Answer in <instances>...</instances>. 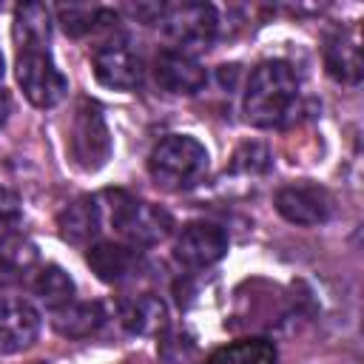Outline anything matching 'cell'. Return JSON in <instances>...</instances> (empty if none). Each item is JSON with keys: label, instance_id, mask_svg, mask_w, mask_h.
<instances>
[{"label": "cell", "instance_id": "ffe728a7", "mask_svg": "<svg viewBox=\"0 0 364 364\" xmlns=\"http://www.w3.org/2000/svg\"><path fill=\"white\" fill-rule=\"evenodd\" d=\"M276 344L267 338H245L228 347H219L205 358V364H276Z\"/></svg>", "mask_w": 364, "mask_h": 364}, {"label": "cell", "instance_id": "8fae6325", "mask_svg": "<svg viewBox=\"0 0 364 364\" xmlns=\"http://www.w3.org/2000/svg\"><path fill=\"white\" fill-rule=\"evenodd\" d=\"M88 267L97 273V279L108 284H122L145 267V256L139 247L125 245V242H97L85 253Z\"/></svg>", "mask_w": 364, "mask_h": 364}, {"label": "cell", "instance_id": "9a60e30c", "mask_svg": "<svg viewBox=\"0 0 364 364\" xmlns=\"http://www.w3.org/2000/svg\"><path fill=\"white\" fill-rule=\"evenodd\" d=\"M324 68L336 82H344V85H355L361 80V46H358V34L353 28L336 31L327 37Z\"/></svg>", "mask_w": 364, "mask_h": 364}, {"label": "cell", "instance_id": "8992f818", "mask_svg": "<svg viewBox=\"0 0 364 364\" xmlns=\"http://www.w3.org/2000/svg\"><path fill=\"white\" fill-rule=\"evenodd\" d=\"M26 100L37 108H54L68 94V80L51 60L48 48H23L14 65Z\"/></svg>", "mask_w": 364, "mask_h": 364}, {"label": "cell", "instance_id": "7402d4cb", "mask_svg": "<svg viewBox=\"0 0 364 364\" xmlns=\"http://www.w3.org/2000/svg\"><path fill=\"white\" fill-rule=\"evenodd\" d=\"M270 156H267V151H264V145H259V142H247V145H242L239 151H236V156H233V168L236 171H264L270 162H267Z\"/></svg>", "mask_w": 364, "mask_h": 364}, {"label": "cell", "instance_id": "44dd1931", "mask_svg": "<svg viewBox=\"0 0 364 364\" xmlns=\"http://www.w3.org/2000/svg\"><path fill=\"white\" fill-rule=\"evenodd\" d=\"M60 23H63V31L71 34V37H82V34H91L97 31L102 23H117V14L105 11V9H97V6H68V9H60Z\"/></svg>", "mask_w": 364, "mask_h": 364}, {"label": "cell", "instance_id": "5bb4252c", "mask_svg": "<svg viewBox=\"0 0 364 364\" xmlns=\"http://www.w3.org/2000/svg\"><path fill=\"white\" fill-rule=\"evenodd\" d=\"M40 264L37 245L23 233H0V287L26 282Z\"/></svg>", "mask_w": 364, "mask_h": 364}, {"label": "cell", "instance_id": "277c9868", "mask_svg": "<svg viewBox=\"0 0 364 364\" xmlns=\"http://www.w3.org/2000/svg\"><path fill=\"white\" fill-rule=\"evenodd\" d=\"M68 156L80 171H100L111 156V131L94 100H80L65 139Z\"/></svg>", "mask_w": 364, "mask_h": 364}, {"label": "cell", "instance_id": "9c48e42d", "mask_svg": "<svg viewBox=\"0 0 364 364\" xmlns=\"http://www.w3.org/2000/svg\"><path fill=\"white\" fill-rule=\"evenodd\" d=\"M91 68H94V77L108 85V88H117V91H134L142 85V60L139 54L128 46V40H108L102 43L94 57H91Z\"/></svg>", "mask_w": 364, "mask_h": 364}, {"label": "cell", "instance_id": "d4e9b609", "mask_svg": "<svg viewBox=\"0 0 364 364\" xmlns=\"http://www.w3.org/2000/svg\"><path fill=\"white\" fill-rule=\"evenodd\" d=\"M0 80H3V54H0Z\"/></svg>", "mask_w": 364, "mask_h": 364}, {"label": "cell", "instance_id": "7a4b0ae2", "mask_svg": "<svg viewBox=\"0 0 364 364\" xmlns=\"http://www.w3.org/2000/svg\"><path fill=\"white\" fill-rule=\"evenodd\" d=\"M105 205H102V216H108L111 228L122 236L125 245L134 247H151L159 245L171 236L173 230V219L168 210H162L159 205L142 202L125 191H108L102 193Z\"/></svg>", "mask_w": 364, "mask_h": 364}, {"label": "cell", "instance_id": "e0dca14e", "mask_svg": "<svg viewBox=\"0 0 364 364\" xmlns=\"http://www.w3.org/2000/svg\"><path fill=\"white\" fill-rule=\"evenodd\" d=\"M108 313L100 301H68L51 310V327L65 338H88L105 324Z\"/></svg>", "mask_w": 364, "mask_h": 364}, {"label": "cell", "instance_id": "3957f363", "mask_svg": "<svg viewBox=\"0 0 364 364\" xmlns=\"http://www.w3.org/2000/svg\"><path fill=\"white\" fill-rule=\"evenodd\" d=\"M208 171V148L188 134H171L148 154V173L159 188L182 191L196 185Z\"/></svg>", "mask_w": 364, "mask_h": 364}, {"label": "cell", "instance_id": "52a82bcc", "mask_svg": "<svg viewBox=\"0 0 364 364\" xmlns=\"http://www.w3.org/2000/svg\"><path fill=\"white\" fill-rule=\"evenodd\" d=\"M273 205L279 216H284L290 225H299V228L324 225L336 208L330 191L316 182H293V185L279 188L273 196Z\"/></svg>", "mask_w": 364, "mask_h": 364}, {"label": "cell", "instance_id": "ba28073f", "mask_svg": "<svg viewBox=\"0 0 364 364\" xmlns=\"http://www.w3.org/2000/svg\"><path fill=\"white\" fill-rule=\"evenodd\" d=\"M228 253V233L213 222H191L173 242V259L188 270H205Z\"/></svg>", "mask_w": 364, "mask_h": 364}, {"label": "cell", "instance_id": "30bf717a", "mask_svg": "<svg viewBox=\"0 0 364 364\" xmlns=\"http://www.w3.org/2000/svg\"><path fill=\"white\" fill-rule=\"evenodd\" d=\"M40 336V313L31 301L6 296L0 299V355L28 350Z\"/></svg>", "mask_w": 364, "mask_h": 364}, {"label": "cell", "instance_id": "cb8c5ba5", "mask_svg": "<svg viewBox=\"0 0 364 364\" xmlns=\"http://www.w3.org/2000/svg\"><path fill=\"white\" fill-rule=\"evenodd\" d=\"M9 111H11V102H9V94L0 88V125L9 119Z\"/></svg>", "mask_w": 364, "mask_h": 364}, {"label": "cell", "instance_id": "4fadbf2b", "mask_svg": "<svg viewBox=\"0 0 364 364\" xmlns=\"http://www.w3.org/2000/svg\"><path fill=\"white\" fill-rule=\"evenodd\" d=\"M60 236L71 245H88L102 228V205L97 196H80L57 213Z\"/></svg>", "mask_w": 364, "mask_h": 364}, {"label": "cell", "instance_id": "ac0fdd59", "mask_svg": "<svg viewBox=\"0 0 364 364\" xmlns=\"http://www.w3.org/2000/svg\"><path fill=\"white\" fill-rule=\"evenodd\" d=\"M14 40L23 48H48L51 9L43 3H26L14 11Z\"/></svg>", "mask_w": 364, "mask_h": 364}, {"label": "cell", "instance_id": "603a6c76", "mask_svg": "<svg viewBox=\"0 0 364 364\" xmlns=\"http://www.w3.org/2000/svg\"><path fill=\"white\" fill-rule=\"evenodd\" d=\"M20 219V196L0 182V228H9Z\"/></svg>", "mask_w": 364, "mask_h": 364}, {"label": "cell", "instance_id": "2e32d148", "mask_svg": "<svg viewBox=\"0 0 364 364\" xmlns=\"http://www.w3.org/2000/svg\"><path fill=\"white\" fill-rule=\"evenodd\" d=\"M119 321L134 336H154L168 324V307L154 293H136L119 304Z\"/></svg>", "mask_w": 364, "mask_h": 364}, {"label": "cell", "instance_id": "7c38bea8", "mask_svg": "<svg viewBox=\"0 0 364 364\" xmlns=\"http://www.w3.org/2000/svg\"><path fill=\"white\" fill-rule=\"evenodd\" d=\"M154 80L168 94L191 97V94L205 88L208 71L191 54H182V51H173V48H162L154 57Z\"/></svg>", "mask_w": 364, "mask_h": 364}, {"label": "cell", "instance_id": "d6986e66", "mask_svg": "<svg viewBox=\"0 0 364 364\" xmlns=\"http://www.w3.org/2000/svg\"><path fill=\"white\" fill-rule=\"evenodd\" d=\"M31 290L48 310H57V307H65L68 301H74L77 287H74V279L60 264H46V267H37V273L31 279Z\"/></svg>", "mask_w": 364, "mask_h": 364}, {"label": "cell", "instance_id": "6da1fadb", "mask_svg": "<svg viewBox=\"0 0 364 364\" xmlns=\"http://www.w3.org/2000/svg\"><path fill=\"white\" fill-rule=\"evenodd\" d=\"M299 102V77L284 60H264L250 71L245 88V117L256 128H279Z\"/></svg>", "mask_w": 364, "mask_h": 364}, {"label": "cell", "instance_id": "5b68a950", "mask_svg": "<svg viewBox=\"0 0 364 364\" xmlns=\"http://www.w3.org/2000/svg\"><path fill=\"white\" fill-rule=\"evenodd\" d=\"M159 23H162V34L173 43V51H182V54L210 48L219 31V17L210 3L171 6L162 11Z\"/></svg>", "mask_w": 364, "mask_h": 364}]
</instances>
